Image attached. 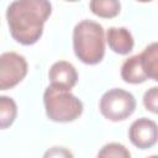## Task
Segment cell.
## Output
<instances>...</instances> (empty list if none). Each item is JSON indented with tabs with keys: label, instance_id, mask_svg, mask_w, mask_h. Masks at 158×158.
<instances>
[{
	"label": "cell",
	"instance_id": "1",
	"mask_svg": "<svg viewBox=\"0 0 158 158\" xmlns=\"http://www.w3.org/2000/svg\"><path fill=\"white\" fill-rule=\"evenodd\" d=\"M52 14L49 0H15L6 11L12 38L25 46L35 44L43 33V25Z\"/></svg>",
	"mask_w": 158,
	"mask_h": 158
},
{
	"label": "cell",
	"instance_id": "2",
	"mask_svg": "<svg viewBox=\"0 0 158 158\" xmlns=\"http://www.w3.org/2000/svg\"><path fill=\"white\" fill-rule=\"evenodd\" d=\"M73 48L75 56L85 64H98L105 56L104 28L95 21L83 20L73 31Z\"/></svg>",
	"mask_w": 158,
	"mask_h": 158
},
{
	"label": "cell",
	"instance_id": "3",
	"mask_svg": "<svg viewBox=\"0 0 158 158\" xmlns=\"http://www.w3.org/2000/svg\"><path fill=\"white\" fill-rule=\"evenodd\" d=\"M46 114L56 122H70L77 120L83 112V102L70 93L49 85L43 94Z\"/></svg>",
	"mask_w": 158,
	"mask_h": 158
},
{
	"label": "cell",
	"instance_id": "4",
	"mask_svg": "<svg viewBox=\"0 0 158 158\" xmlns=\"http://www.w3.org/2000/svg\"><path fill=\"white\" fill-rule=\"evenodd\" d=\"M101 115L110 121H123L130 117L136 109L133 95L123 89H111L106 91L99 104Z\"/></svg>",
	"mask_w": 158,
	"mask_h": 158
},
{
	"label": "cell",
	"instance_id": "5",
	"mask_svg": "<svg viewBox=\"0 0 158 158\" xmlns=\"http://www.w3.org/2000/svg\"><path fill=\"white\" fill-rule=\"evenodd\" d=\"M27 74L26 59L15 53L5 52L0 57V90L16 86Z\"/></svg>",
	"mask_w": 158,
	"mask_h": 158
},
{
	"label": "cell",
	"instance_id": "6",
	"mask_svg": "<svg viewBox=\"0 0 158 158\" xmlns=\"http://www.w3.org/2000/svg\"><path fill=\"white\" fill-rule=\"evenodd\" d=\"M128 138L131 143L139 149L152 148L158 142V126L154 121L141 117L130 126Z\"/></svg>",
	"mask_w": 158,
	"mask_h": 158
},
{
	"label": "cell",
	"instance_id": "7",
	"mask_svg": "<svg viewBox=\"0 0 158 158\" xmlns=\"http://www.w3.org/2000/svg\"><path fill=\"white\" fill-rule=\"evenodd\" d=\"M48 77L51 80V85L59 89H64V90L73 89L78 81L77 69L74 68L73 64L65 60L56 62L51 67Z\"/></svg>",
	"mask_w": 158,
	"mask_h": 158
},
{
	"label": "cell",
	"instance_id": "8",
	"mask_svg": "<svg viewBox=\"0 0 158 158\" xmlns=\"http://www.w3.org/2000/svg\"><path fill=\"white\" fill-rule=\"evenodd\" d=\"M109 47L118 54H128L133 49V37L125 27H110L106 32Z\"/></svg>",
	"mask_w": 158,
	"mask_h": 158
},
{
	"label": "cell",
	"instance_id": "9",
	"mask_svg": "<svg viewBox=\"0 0 158 158\" xmlns=\"http://www.w3.org/2000/svg\"><path fill=\"white\" fill-rule=\"evenodd\" d=\"M121 78L128 84H139L148 79L142 67L141 54H136L126 59L121 67Z\"/></svg>",
	"mask_w": 158,
	"mask_h": 158
},
{
	"label": "cell",
	"instance_id": "10",
	"mask_svg": "<svg viewBox=\"0 0 158 158\" xmlns=\"http://www.w3.org/2000/svg\"><path fill=\"white\" fill-rule=\"evenodd\" d=\"M143 70L149 79L158 81V42L148 44L141 53Z\"/></svg>",
	"mask_w": 158,
	"mask_h": 158
},
{
	"label": "cell",
	"instance_id": "11",
	"mask_svg": "<svg viewBox=\"0 0 158 158\" xmlns=\"http://www.w3.org/2000/svg\"><path fill=\"white\" fill-rule=\"evenodd\" d=\"M89 6L94 15L102 19H114L121 10L118 0H90Z\"/></svg>",
	"mask_w": 158,
	"mask_h": 158
},
{
	"label": "cell",
	"instance_id": "12",
	"mask_svg": "<svg viewBox=\"0 0 158 158\" xmlns=\"http://www.w3.org/2000/svg\"><path fill=\"white\" fill-rule=\"evenodd\" d=\"M17 107L15 101L9 96L0 98V126L2 130L12 125L16 118Z\"/></svg>",
	"mask_w": 158,
	"mask_h": 158
},
{
	"label": "cell",
	"instance_id": "13",
	"mask_svg": "<svg viewBox=\"0 0 158 158\" xmlns=\"http://www.w3.org/2000/svg\"><path fill=\"white\" fill-rule=\"evenodd\" d=\"M99 157H116V158H130L131 153L125 146L120 143H109L101 148L98 153Z\"/></svg>",
	"mask_w": 158,
	"mask_h": 158
},
{
	"label": "cell",
	"instance_id": "14",
	"mask_svg": "<svg viewBox=\"0 0 158 158\" xmlns=\"http://www.w3.org/2000/svg\"><path fill=\"white\" fill-rule=\"evenodd\" d=\"M143 105L146 110L158 115V86H153L144 93Z\"/></svg>",
	"mask_w": 158,
	"mask_h": 158
},
{
	"label": "cell",
	"instance_id": "15",
	"mask_svg": "<svg viewBox=\"0 0 158 158\" xmlns=\"http://www.w3.org/2000/svg\"><path fill=\"white\" fill-rule=\"evenodd\" d=\"M46 157H53V156H63V157H72L73 154L70 153V152H68V151H65L64 148H60L59 151H58V148L57 147H54L52 151H48L46 154H44Z\"/></svg>",
	"mask_w": 158,
	"mask_h": 158
},
{
	"label": "cell",
	"instance_id": "16",
	"mask_svg": "<svg viewBox=\"0 0 158 158\" xmlns=\"http://www.w3.org/2000/svg\"><path fill=\"white\" fill-rule=\"evenodd\" d=\"M137 1H141V2H147V1H151V0H137Z\"/></svg>",
	"mask_w": 158,
	"mask_h": 158
},
{
	"label": "cell",
	"instance_id": "17",
	"mask_svg": "<svg viewBox=\"0 0 158 158\" xmlns=\"http://www.w3.org/2000/svg\"><path fill=\"white\" fill-rule=\"evenodd\" d=\"M65 1H70V2H75V1H79V0H65Z\"/></svg>",
	"mask_w": 158,
	"mask_h": 158
}]
</instances>
